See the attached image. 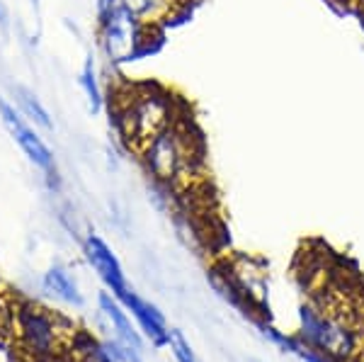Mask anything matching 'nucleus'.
Segmentation results:
<instances>
[{
    "label": "nucleus",
    "instance_id": "f257e3e1",
    "mask_svg": "<svg viewBox=\"0 0 364 362\" xmlns=\"http://www.w3.org/2000/svg\"><path fill=\"white\" fill-rule=\"evenodd\" d=\"M146 173L158 185L173 190H187L195 185L202 166V144L187 117H175L173 122L151 137L136 151Z\"/></svg>",
    "mask_w": 364,
    "mask_h": 362
},
{
    "label": "nucleus",
    "instance_id": "f03ea898",
    "mask_svg": "<svg viewBox=\"0 0 364 362\" xmlns=\"http://www.w3.org/2000/svg\"><path fill=\"white\" fill-rule=\"evenodd\" d=\"M112 115L119 137L134 151H139L151 137H156L175 117H180L173 95L151 85L127 87L117 92L112 100Z\"/></svg>",
    "mask_w": 364,
    "mask_h": 362
},
{
    "label": "nucleus",
    "instance_id": "7ed1b4c3",
    "mask_svg": "<svg viewBox=\"0 0 364 362\" xmlns=\"http://www.w3.org/2000/svg\"><path fill=\"white\" fill-rule=\"evenodd\" d=\"M10 331L15 341L32 362H54L70 353V343L78 331L61 314L44 309L34 302H20L13 307Z\"/></svg>",
    "mask_w": 364,
    "mask_h": 362
},
{
    "label": "nucleus",
    "instance_id": "20e7f679",
    "mask_svg": "<svg viewBox=\"0 0 364 362\" xmlns=\"http://www.w3.org/2000/svg\"><path fill=\"white\" fill-rule=\"evenodd\" d=\"M156 27L146 25L127 8H117L97 20V44L112 66L129 63L151 49V34Z\"/></svg>",
    "mask_w": 364,
    "mask_h": 362
},
{
    "label": "nucleus",
    "instance_id": "39448f33",
    "mask_svg": "<svg viewBox=\"0 0 364 362\" xmlns=\"http://www.w3.org/2000/svg\"><path fill=\"white\" fill-rule=\"evenodd\" d=\"M0 122L8 129L10 137L15 139V144L22 149V154L37 168H42L44 173L54 171V154L46 146V142L39 137V132L32 127V122L25 119V115L15 107V102H8L5 97H0Z\"/></svg>",
    "mask_w": 364,
    "mask_h": 362
},
{
    "label": "nucleus",
    "instance_id": "423d86ee",
    "mask_svg": "<svg viewBox=\"0 0 364 362\" xmlns=\"http://www.w3.org/2000/svg\"><path fill=\"white\" fill-rule=\"evenodd\" d=\"M85 258L92 267H95L100 280L107 284V289L114 294V299H119L122 294H127L129 282L124 277V270H122L119 260H117V255L112 253V248H109L100 236H95V233H90V236L85 238Z\"/></svg>",
    "mask_w": 364,
    "mask_h": 362
},
{
    "label": "nucleus",
    "instance_id": "0eeeda50",
    "mask_svg": "<svg viewBox=\"0 0 364 362\" xmlns=\"http://www.w3.org/2000/svg\"><path fill=\"white\" fill-rule=\"evenodd\" d=\"M119 302L124 304L129 312H132V316L139 321L141 331H144L146 336L151 338V341L156 343V346H166L170 341V331L166 326V319H163V314L158 312L154 304H149V302H144L136 292L129 289L127 294L119 297Z\"/></svg>",
    "mask_w": 364,
    "mask_h": 362
},
{
    "label": "nucleus",
    "instance_id": "6e6552de",
    "mask_svg": "<svg viewBox=\"0 0 364 362\" xmlns=\"http://www.w3.org/2000/svg\"><path fill=\"white\" fill-rule=\"evenodd\" d=\"M97 302H100V312H102V316L107 319L109 329L114 331L112 338H117L119 343H124V346L139 350V353H141V350H144V343H141L136 329L132 326V319H129V314L119 304H117L109 292H102Z\"/></svg>",
    "mask_w": 364,
    "mask_h": 362
},
{
    "label": "nucleus",
    "instance_id": "1a4fd4ad",
    "mask_svg": "<svg viewBox=\"0 0 364 362\" xmlns=\"http://www.w3.org/2000/svg\"><path fill=\"white\" fill-rule=\"evenodd\" d=\"M44 289L49 292L51 297L61 299L63 304H70V307L83 304V294H80V289H78V282H75L73 275H70L63 265H54L49 272H46Z\"/></svg>",
    "mask_w": 364,
    "mask_h": 362
},
{
    "label": "nucleus",
    "instance_id": "9d476101",
    "mask_svg": "<svg viewBox=\"0 0 364 362\" xmlns=\"http://www.w3.org/2000/svg\"><path fill=\"white\" fill-rule=\"evenodd\" d=\"M180 3L182 0H122V8L134 13L146 25L158 27L161 22H166L175 15Z\"/></svg>",
    "mask_w": 364,
    "mask_h": 362
},
{
    "label": "nucleus",
    "instance_id": "9b49d317",
    "mask_svg": "<svg viewBox=\"0 0 364 362\" xmlns=\"http://www.w3.org/2000/svg\"><path fill=\"white\" fill-rule=\"evenodd\" d=\"M15 107L20 110V112L25 115V119L32 122L34 127H42V129H46V132L54 129V122H51L49 110L39 102V97L34 95L29 87H25V85L15 87Z\"/></svg>",
    "mask_w": 364,
    "mask_h": 362
},
{
    "label": "nucleus",
    "instance_id": "f8f14e48",
    "mask_svg": "<svg viewBox=\"0 0 364 362\" xmlns=\"http://www.w3.org/2000/svg\"><path fill=\"white\" fill-rule=\"evenodd\" d=\"M78 85L80 90L85 92V100H87V110L92 115H100L105 107V92L102 85H100V73H97V63L92 56H85L83 68L78 73Z\"/></svg>",
    "mask_w": 364,
    "mask_h": 362
},
{
    "label": "nucleus",
    "instance_id": "ddd939ff",
    "mask_svg": "<svg viewBox=\"0 0 364 362\" xmlns=\"http://www.w3.org/2000/svg\"><path fill=\"white\" fill-rule=\"evenodd\" d=\"M168 346L173 348V355H175V360L178 362H199L197 360V355L192 353V348H190V343L182 338L178 331H170V341H168Z\"/></svg>",
    "mask_w": 364,
    "mask_h": 362
},
{
    "label": "nucleus",
    "instance_id": "4468645a",
    "mask_svg": "<svg viewBox=\"0 0 364 362\" xmlns=\"http://www.w3.org/2000/svg\"><path fill=\"white\" fill-rule=\"evenodd\" d=\"M122 5V0H95V20H102L105 15H109Z\"/></svg>",
    "mask_w": 364,
    "mask_h": 362
},
{
    "label": "nucleus",
    "instance_id": "2eb2a0df",
    "mask_svg": "<svg viewBox=\"0 0 364 362\" xmlns=\"http://www.w3.org/2000/svg\"><path fill=\"white\" fill-rule=\"evenodd\" d=\"M8 29H10V10H8V5L0 0V32L8 34Z\"/></svg>",
    "mask_w": 364,
    "mask_h": 362
},
{
    "label": "nucleus",
    "instance_id": "dca6fc26",
    "mask_svg": "<svg viewBox=\"0 0 364 362\" xmlns=\"http://www.w3.org/2000/svg\"><path fill=\"white\" fill-rule=\"evenodd\" d=\"M54 362H80V360H75L73 355H63V358H58V360H54Z\"/></svg>",
    "mask_w": 364,
    "mask_h": 362
},
{
    "label": "nucleus",
    "instance_id": "f3484780",
    "mask_svg": "<svg viewBox=\"0 0 364 362\" xmlns=\"http://www.w3.org/2000/svg\"><path fill=\"white\" fill-rule=\"evenodd\" d=\"M29 3H32V8H34V10H37V13H39V5H42V0H29Z\"/></svg>",
    "mask_w": 364,
    "mask_h": 362
}]
</instances>
